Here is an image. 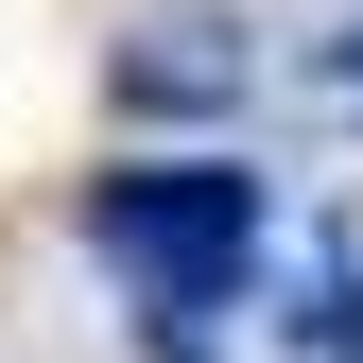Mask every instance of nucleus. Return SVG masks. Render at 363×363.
<instances>
[{"label": "nucleus", "mask_w": 363, "mask_h": 363, "mask_svg": "<svg viewBox=\"0 0 363 363\" xmlns=\"http://www.w3.org/2000/svg\"><path fill=\"white\" fill-rule=\"evenodd\" d=\"M121 86H139V104H191V86H242V35H225V18H156V52H121Z\"/></svg>", "instance_id": "obj_2"}, {"label": "nucleus", "mask_w": 363, "mask_h": 363, "mask_svg": "<svg viewBox=\"0 0 363 363\" xmlns=\"http://www.w3.org/2000/svg\"><path fill=\"white\" fill-rule=\"evenodd\" d=\"M69 225H86V259L139 294V346H208L225 311L259 294V242H277V208H259L242 156H121V173H86Z\"/></svg>", "instance_id": "obj_1"}, {"label": "nucleus", "mask_w": 363, "mask_h": 363, "mask_svg": "<svg viewBox=\"0 0 363 363\" xmlns=\"http://www.w3.org/2000/svg\"><path fill=\"white\" fill-rule=\"evenodd\" d=\"M346 104H363V52H346Z\"/></svg>", "instance_id": "obj_3"}]
</instances>
